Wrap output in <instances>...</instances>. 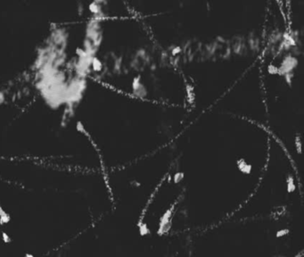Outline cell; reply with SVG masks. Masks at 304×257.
<instances>
[{
	"mask_svg": "<svg viewBox=\"0 0 304 257\" xmlns=\"http://www.w3.org/2000/svg\"><path fill=\"white\" fill-rule=\"evenodd\" d=\"M183 179H184V173L183 172H177L174 175V182L177 183V184L183 180Z\"/></svg>",
	"mask_w": 304,
	"mask_h": 257,
	"instance_id": "obj_10",
	"label": "cell"
},
{
	"mask_svg": "<svg viewBox=\"0 0 304 257\" xmlns=\"http://www.w3.org/2000/svg\"><path fill=\"white\" fill-rule=\"evenodd\" d=\"M269 72L271 73V74H275V73L278 72V69L276 67H275L274 65H270L269 67Z\"/></svg>",
	"mask_w": 304,
	"mask_h": 257,
	"instance_id": "obj_11",
	"label": "cell"
},
{
	"mask_svg": "<svg viewBox=\"0 0 304 257\" xmlns=\"http://www.w3.org/2000/svg\"><path fill=\"white\" fill-rule=\"evenodd\" d=\"M286 183H287V191H288L289 193H292V192L295 191L296 186H295V184H294V179L293 176L289 175V176L287 177Z\"/></svg>",
	"mask_w": 304,
	"mask_h": 257,
	"instance_id": "obj_8",
	"label": "cell"
},
{
	"mask_svg": "<svg viewBox=\"0 0 304 257\" xmlns=\"http://www.w3.org/2000/svg\"><path fill=\"white\" fill-rule=\"evenodd\" d=\"M237 167H238V170L244 174H250L252 170V166L247 163V162L245 159H240V160L237 161Z\"/></svg>",
	"mask_w": 304,
	"mask_h": 257,
	"instance_id": "obj_2",
	"label": "cell"
},
{
	"mask_svg": "<svg viewBox=\"0 0 304 257\" xmlns=\"http://www.w3.org/2000/svg\"><path fill=\"white\" fill-rule=\"evenodd\" d=\"M138 230H139V234L142 237H145V236H150L151 235V230L148 228L147 224L144 222H140L138 223Z\"/></svg>",
	"mask_w": 304,
	"mask_h": 257,
	"instance_id": "obj_5",
	"label": "cell"
},
{
	"mask_svg": "<svg viewBox=\"0 0 304 257\" xmlns=\"http://www.w3.org/2000/svg\"><path fill=\"white\" fill-rule=\"evenodd\" d=\"M91 67L95 71H101L103 69V64L99 58L94 56L91 61Z\"/></svg>",
	"mask_w": 304,
	"mask_h": 257,
	"instance_id": "obj_6",
	"label": "cell"
},
{
	"mask_svg": "<svg viewBox=\"0 0 304 257\" xmlns=\"http://www.w3.org/2000/svg\"><path fill=\"white\" fill-rule=\"evenodd\" d=\"M172 213H173V208H169V209H167L165 211V213L162 215V217L160 218V222H171V217H172Z\"/></svg>",
	"mask_w": 304,
	"mask_h": 257,
	"instance_id": "obj_7",
	"label": "cell"
},
{
	"mask_svg": "<svg viewBox=\"0 0 304 257\" xmlns=\"http://www.w3.org/2000/svg\"><path fill=\"white\" fill-rule=\"evenodd\" d=\"M99 4H100V2H92L88 6L89 12L95 16H100V14L102 12V6Z\"/></svg>",
	"mask_w": 304,
	"mask_h": 257,
	"instance_id": "obj_4",
	"label": "cell"
},
{
	"mask_svg": "<svg viewBox=\"0 0 304 257\" xmlns=\"http://www.w3.org/2000/svg\"><path fill=\"white\" fill-rule=\"evenodd\" d=\"M289 233H290V230H289L288 229H278V230L276 231V237L277 238H283V237H285V236H287Z\"/></svg>",
	"mask_w": 304,
	"mask_h": 257,
	"instance_id": "obj_9",
	"label": "cell"
},
{
	"mask_svg": "<svg viewBox=\"0 0 304 257\" xmlns=\"http://www.w3.org/2000/svg\"><path fill=\"white\" fill-rule=\"evenodd\" d=\"M133 89H134V93L140 97H144L145 95H146V90H145V88L144 87V85L141 83V80L139 77L134 79Z\"/></svg>",
	"mask_w": 304,
	"mask_h": 257,
	"instance_id": "obj_1",
	"label": "cell"
},
{
	"mask_svg": "<svg viewBox=\"0 0 304 257\" xmlns=\"http://www.w3.org/2000/svg\"><path fill=\"white\" fill-rule=\"evenodd\" d=\"M172 227V222H159V227H158V229H157V235L158 236H163L165 235L166 233H168V232L171 230Z\"/></svg>",
	"mask_w": 304,
	"mask_h": 257,
	"instance_id": "obj_3",
	"label": "cell"
},
{
	"mask_svg": "<svg viewBox=\"0 0 304 257\" xmlns=\"http://www.w3.org/2000/svg\"><path fill=\"white\" fill-rule=\"evenodd\" d=\"M132 185H133V187H136V188H138V187L140 186V183H139L138 181L135 180V181H133V182H132Z\"/></svg>",
	"mask_w": 304,
	"mask_h": 257,
	"instance_id": "obj_13",
	"label": "cell"
},
{
	"mask_svg": "<svg viewBox=\"0 0 304 257\" xmlns=\"http://www.w3.org/2000/svg\"><path fill=\"white\" fill-rule=\"evenodd\" d=\"M180 51H181V48H180L179 46H176V47H174V48H173V50H172V54H173V55H177V54L180 53Z\"/></svg>",
	"mask_w": 304,
	"mask_h": 257,
	"instance_id": "obj_12",
	"label": "cell"
}]
</instances>
